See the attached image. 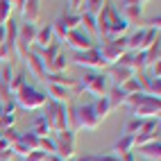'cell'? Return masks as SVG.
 Wrapping results in <instances>:
<instances>
[{
	"label": "cell",
	"instance_id": "obj_5",
	"mask_svg": "<svg viewBox=\"0 0 161 161\" xmlns=\"http://www.w3.org/2000/svg\"><path fill=\"white\" fill-rule=\"evenodd\" d=\"M46 102H48V95L43 91H39L36 86H32V84H25L18 93H14V104L27 111L41 109V107H46Z\"/></svg>",
	"mask_w": 161,
	"mask_h": 161
},
{
	"label": "cell",
	"instance_id": "obj_29",
	"mask_svg": "<svg viewBox=\"0 0 161 161\" xmlns=\"http://www.w3.org/2000/svg\"><path fill=\"white\" fill-rule=\"evenodd\" d=\"M27 84V80H25V73L23 70H18V73H14V77H12V82H9V91H12V95L14 93H18L20 89H23Z\"/></svg>",
	"mask_w": 161,
	"mask_h": 161
},
{
	"label": "cell",
	"instance_id": "obj_33",
	"mask_svg": "<svg viewBox=\"0 0 161 161\" xmlns=\"http://www.w3.org/2000/svg\"><path fill=\"white\" fill-rule=\"evenodd\" d=\"M0 136H3L5 141L9 143V147H12L14 143H18V138H20V132L16 130V127H9V130H3V132H0Z\"/></svg>",
	"mask_w": 161,
	"mask_h": 161
},
{
	"label": "cell",
	"instance_id": "obj_37",
	"mask_svg": "<svg viewBox=\"0 0 161 161\" xmlns=\"http://www.w3.org/2000/svg\"><path fill=\"white\" fill-rule=\"evenodd\" d=\"M12 147H9V150H5V152H0V161H12Z\"/></svg>",
	"mask_w": 161,
	"mask_h": 161
},
{
	"label": "cell",
	"instance_id": "obj_19",
	"mask_svg": "<svg viewBox=\"0 0 161 161\" xmlns=\"http://www.w3.org/2000/svg\"><path fill=\"white\" fill-rule=\"evenodd\" d=\"M134 147H136V141H134V136H120L118 141L114 143V157H123V154H130L134 152Z\"/></svg>",
	"mask_w": 161,
	"mask_h": 161
},
{
	"label": "cell",
	"instance_id": "obj_10",
	"mask_svg": "<svg viewBox=\"0 0 161 161\" xmlns=\"http://www.w3.org/2000/svg\"><path fill=\"white\" fill-rule=\"evenodd\" d=\"M61 43H66L68 48H73L75 52H84V50H91V48H95V41L84 32L82 27H77V30H73V32H68L66 36H64V41Z\"/></svg>",
	"mask_w": 161,
	"mask_h": 161
},
{
	"label": "cell",
	"instance_id": "obj_11",
	"mask_svg": "<svg viewBox=\"0 0 161 161\" xmlns=\"http://www.w3.org/2000/svg\"><path fill=\"white\" fill-rule=\"evenodd\" d=\"M114 5H118L116 7V12L120 14L127 23H143V12H145V5L147 3H114Z\"/></svg>",
	"mask_w": 161,
	"mask_h": 161
},
{
	"label": "cell",
	"instance_id": "obj_44",
	"mask_svg": "<svg viewBox=\"0 0 161 161\" xmlns=\"http://www.w3.org/2000/svg\"><path fill=\"white\" fill-rule=\"evenodd\" d=\"M68 161H73V159H68Z\"/></svg>",
	"mask_w": 161,
	"mask_h": 161
},
{
	"label": "cell",
	"instance_id": "obj_35",
	"mask_svg": "<svg viewBox=\"0 0 161 161\" xmlns=\"http://www.w3.org/2000/svg\"><path fill=\"white\" fill-rule=\"evenodd\" d=\"M48 154H43L41 150H36V152H30L27 157H23V161H46Z\"/></svg>",
	"mask_w": 161,
	"mask_h": 161
},
{
	"label": "cell",
	"instance_id": "obj_1",
	"mask_svg": "<svg viewBox=\"0 0 161 161\" xmlns=\"http://www.w3.org/2000/svg\"><path fill=\"white\" fill-rule=\"evenodd\" d=\"M125 104L132 107V118H138V120H159V114H161L159 98H152V95L138 91L134 95H127Z\"/></svg>",
	"mask_w": 161,
	"mask_h": 161
},
{
	"label": "cell",
	"instance_id": "obj_2",
	"mask_svg": "<svg viewBox=\"0 0 161 161\" xmlns=\"http://www.w3.org/2000/svg\"><path fill=\"white\" fill-rule=\"evenodd\" d=\"M100 118L95 116L91 104H77L68 109V130L70 132H82V130H98Z\"/></svg>",
	"mask_w": 161,
	"mask_h": 161
},
{
	"label": "cell",
	"instance_id": "obj_21",
	"mask_svg": "<svg viewBox=\"0 0 161 161\" xmlns=\"http://www.w3.org/2000/svg\"><path fill=\"white\" fill-rule=\"evenodd\" d=\"M107 102H109V109L114 111V109H118V107H123L125 104V100H127V95L120 91V86H111L109 91H107Z\"/></svg>",
	"mask_w": 161,
	"mask_h": 161
},
{
	"label": "cell",
	"instance_id": "obj_31",
	"mask_svg": "<svg viewBox=\"0 0 161 161\" xmlns=\"http://www.w3.org/2000/svg\"><path fill=\"white\" fill-rule=\"evenodd\" d=\"M145 120H138V118H130V120L125 123V136H136L138 132H141Z\"/></svg>",
	"mask_w": 161,
	"mask_h": 161
},
{
	"label": "cell",
	"instance_id": "obj_40",
	"mask_svg": "<svg viewBox=\"0 0 161 161\" xmlns=\"http://www.w3.org/2000/svg\"><path fill=\"white\" fill-rule=\"evenodd\" d=\"M5 43V25H0V46Z\"/></svg>",
	"mask_w": 161,
	"mask_h": 161
},
{
	"label": "cell",
	"instance_id": "obj_12",
	"mask_svg": "<svg viewBox=\"0 0 161 161\" xmlns=\"http://www.w3.org/2000/svg\"><path fill=\"white\" fill-rule=\"evenodd\" d=\"M134 141H136V147L145 145V143H152V141H159V120H145L141 132L134 136Z\"/></svg>",
	"mask_w": 161,
	"mask_h": 161
},
{
	"label": "cell",
	"instance_id": "obj_39",
	"mask_svg": "<svg viewBox=\"0 0 161 161\" xmlns=\"http://www.w3.org/2000/svg\"><path fill=\"white\" fill-rule=\"evenodd\" d=\"M5 150H9V143L5 141L3 136H0V152H5Z\"/></svg>",
	"mask_w": 161,
	"mask_h": 161
},
{
	"label": "cell",
	"instance_id": "obj_38",
	"mask_svg": "<svg viewBox=\"0 0 161 161\" xmlns=\"http://www.w3.org/2000/svg\"><path fill=\"white\" fill-rule=\"evenodd\" d=\"M118 161H136V154L130 152V154H123V157H118Z\"/></svg>",
	"mask_w": 161,
	"mask_h": 161
},
{
	"label": "cell",
	"instance_id": "obj_28",
	"mask_svg": "<svg viewBox=\"0 0 161 161\" xmlns=\"http://www.w3.org/2000/svg\"><path fill=\"white\" fill-rule=\"evenodd\" d=\"M59 52H61V43H59V41H55V43L48 46L46 50H39V57L43 59V66H46V64H48L50 59H55V57L59 55Z\"/></svg>",
	"mask_w": 161,
	"mask_h": 161
},
{
	"label": "cell",
	"instance_id": "obj_7",
	"mask_svg": "<svg viewBox=\"0 0 161 161\" xmlns=\"http://www.w3.org/2000/svg\"><path fill=\"white\" fill-rule=\"evenodd\" d=\"M98 50H100L102 59L107 61V66H114V64L127 52V34L118 36V39H104L102 48H98Z\"/></svg>",
	"mask_w": 161,
	"mask_h": 161
},
{
	"label": "cell",
	"instance_id": "obj_41",
	"mask_svg": "<svg viewBox=\"0 0 161 161\" xmlns=\"http://www.w3.org/2000/svg\"><path fill=\"white\" fill-rule=\"evenodd\" d=\"M73 161H91V157H73Z\"/></svg>",
	"mask_w": 161,
	"mask_h": 161
},
{
	"label": "cell",
	"instance_id": "obj_15",
	"mask_svg": "<svg viewBox=\"0 0 161 161\" xmlns=\"http://www.w3.org/2000/svg\"><path fill=\"white\" fill-rule=\"evenodd\" d=\"M43 82H46V84H55V86H64V89H68V91L80 86L77 77H68L66 73H46Z\"/></svg>",
	"mask_w": 161,
	"mask_h": 161
},
{
	"label": "cell",
	"instance_id": "obj_17",
	"mask_svg": "<svg viewBox=\"0 0 161 161\" xmlns=\"http://www.w3.org/2000/svg\"><path fill=\"white\" fill-rule=\"evenodd\" d=\"M55 32H52V23H48V25H43V27H39L36 30V39H34V46L39 48V50H46L48 46H52L55 43Z\"/></svg>",
	"mask_w": 161,
	"mask_h": 161
},
{
	"label": "cell",
	"instance_id": "obj_30",
	"mask_svg": "<svg viewBox=\"0 0 161 161\" xmlns=\"http://www.w3.org/2000/svg\"><path fill=\"white\" fill-rule=\"evenodd\" d=\"M14 14V5L9 0H0V25H5Z\"/></svg>",
	"mask_w": 161,
	"mask_h": 161
},
{
	"label": "cell",
	"instance_id": "obj_36",
	"mask_svg": "<svg viewBox=\"0 0 161 161\" xmlns=\"http://www.w3.org/2000/svg\"><path fill=\"white\" fill-rule=\"evenodd\" d=\"M91 161H118V157L107 154V157H91Z\"/></svg>",
	"mask_w": 161,
	"mask_h": 161
},
{
	"label": "cell",
	"instance_id": "obj_43",
	"mask_svg": "<svg viewBox=\"0 0 161 161\" xmlns=\"http://www.w3.org/2000/svg\"><path fill=\"white\" fill-rule=\"evenodd\" d=\"M3 114H5V107H3V104H0V118H3Z\"/></svg>",
	"mask_w": 161,
	"mask_h": 161
},
{
	"label": "cell",
	"instance_id": "obj_26",
	"mask_svg": "<svg viewBox=\"0 0 161 161\" xmlns=\"http://www.w3.org/2000/svg\"><path fill=\"white\" fill-rule=\"evenodd\" d=\"M30 132L34 134V136H39V138H43V136H48L50 134V130H48V123H46V118L43 116H39L34 123H32V127H30Z\"/></svg>",
	"mask_w": 161,
	"mask_h": 161
},
{
	"label": "cell",
	"instance_id": "obj_34",
	"mask_svg": "<svg viewBox=\"0 0 161 161\" xmlns=\"http://www.w3.org/2000/svg\"><path fill=\"white\" fill-rule=\"evenodd\" d=\"M39 150L43 154H55V143H52V138L50 136H43V138H39Z\"/></svg>",
	"mask_w": 161,
	"mask_h": 161
},
{
	"label": "cell",
	"instance_id": "obj_8",
	"mask_svg": "<svg viewBox=\"0 0 161 161\" xmlns=\"http://www.w3.org/2000/svg\"><path fill=\"white\" fill-rule=\"evenodd\" d=\"M73 61L77 64V66L86 68V70H104V68H109V66H107V61L102 59L98 46L91 48V50H84V52H75Z\"/></svg>",
	"mask_w": 161,
	"mask_h": 161
},
{
	"label": "cell",
	"instance_id": "obj_9",
	"mask_svg": "<svg viewBox=\"0 0 161 161\" xmlns=\"http://www.w3.org/2000/svg\"><path fill=\"white\" fill-rule=\"evenodd\" d=\"M36 25H27V23H18V34H16V57H23L30 50V46H34L36 39Z\"/></svg>",
	"mask_w": 161,
	"mask_h": 161
},
{
	"label": "cell",
	"instance_id": "obj_18",
	"mask_svg": "<svg viewBox=\"0 0 161 161\" xmlns=\"http://www.w3.org/2000/svg\"><path fill=\"white\" fill-rule=\"evenodd\" d=\"M134 150H136L143 159H147V161H161V143H159V141L138 145V147H134Z\"/></svg>",
	"mask_w": 161,
	"mask_h": 161
},
{
	"label": "cell",
	"instance_id": "obj_20",
	"mask_svg": "<svg viewBox=\"0 0 161 161\" xmlns=\"http://www.w3.org/2000/svg\"><path fill=\"white\" fill-rule=\"evenodd\" d=\"M48 100L52 102H59V104H68V98H70V91L64 89V86H55V84H48Z\"/></svg>",
	"mask_w": 161,
	"mask_h": 161
},
{
	"label": "cell",
	"instance_id": "obj_23",
	"mask_svg": "<svg viewBox=\"0 0 161 161\" xmlns=\"http://www.w3.org/2000/svg\"><path fill=\"white\" fill-rule=\"evenodd\" d=\"M159 61H161V41H154V43L145 50V64H147V68H152Z\"/></svg>",
	"mask_w": 161,
	"mask_h": 161
},
{
	"label": "cell",
	"instance_id": "obj_42",
	"mask_svg": "<svg viewBox=\"0 0 161 161\" xmlns=\"http://www.w3.org/2000/svg\"><path fill=\"white\" fill-rule=\"evenodd\" d=\"M46 161H61V159H59V157H55V154H50V157H48Z\"/></svg>",
	"mask_w": 161,
	"mask_h": 161
},
{
	"label": "cell",
	"instance_id": "obj_16",
	"mask_svg": "<svg viewBox=\"0 0 161 161\" xmlns=\"http://www.w3.org/2000/svg\"><path fill=\"white\" fill-rule=\"evenodd\" d=\"M109 82H111V86H123V84L127 80H132L134 77V73L130 68H123V66H118V64H114V66H109Z\"/></svg>",
	"mask_w": 161,
	"mask_h": 161
},
{
	"label": "cell",
	"instance_id": "obj_4",
	"mask_svg": "<svg viewBox=\"0 0 161 161\" xmlns=\"http://www.w3.org/2000/svg\"><path fill=\"white\" fill-rule=\"evenodd\" d=\"M46 123H48V130L52 134H59L64 130H68V104H59V102H46Z\"/></svg>",
	"mask_w": 161,
	"mask_h": 161
},
{
	"label": "cell",
	"instance_id": "obj_25",
	"mask_svg": "<svg viewBox=\"0 0 161 161\" xmlns=\"http://www.w3.org/2000/svg\"><path fill=\"white\" fill-rule=\"evenodd\" d=\"M91 107H93V111H95V116H98L100 120H104V118L111 114V109H109V102H107V98H95V102H91Z\"/></svg>",
	"mask_w": 161,
	"mask_h": 161
},
{
	"label": "cell",
	"instance_id": "obj_27",
	"mask_svg": "<svg viewBox=\"0 0 161 161\" xmlns=\"http://www.w3.org/2000/svg\"><path fill=\"white\" fill-rule=\"evenodd\" d=\"M18 141L23 143L30 152H36V150H39V136H34L30 130H27V132H20V138H18Z\"/></svg>",
	"mask_w": 161,
	"mask_h": 161
},
{
	"label": "cell",
	"instance_id": "obj_32",
	"mask_svg": "<svg viewBox=\"0 0 161 161\" xmlns=\"http://www.w3.org/2000/svg\"><path fill=\"white\" fill-rule=\"evenodd\" d=\"M120 91H123L125 95H134V93H138V91H141V82H138V77H136V75H134L132 80H127V82L123 84V86H120Z\"/></svg>",
	"mask_w": 161,
	"mask_h": 161
},
{
	"label": "cell",
	"instance_id": "obj_13",
	"mask_svg": "<svg viewBox=\"0 0 161 161\" xmlns=\"http://www.w3.org/2000/svg\"><path fill=\"white\" fill-rule=\"evenodd\" d=\"M20 16H23V23L36 25V20L41 16V3L39 0H23V5H20Z\"/></svg>",
	"mask_w": 161,
	"mask_h": 161
},
{
	"label": "cell",
	"instance_id": "obj_22",
	"mask_svg": "<svg viewBox=\"0 0 161 161\" xmlns=\"http://www.w3.org/2000/svg\"><path fill=\"white\" fill-rule=\"evenodd\" d=\"M66 66H68V59H66V55H64V50H61L55 59H50L46 64V73H66Z\"/></svg>",
	"mask_w": 161,
	"mask_h": 161
},
{
	"label": "cell",
	"instance_id": "obj_6",
	"mask_svg": "<svg viewBox=\"0 0 161 161\" xmlns=\"http://www.w3.org/2000/svg\"><path fill=\"white\" fill-rule=\"evenodd\" d=\"M52 143H55V157H59L61 161H68L75 157V150H77V134L70 130H64L55 134Z\"/></svg>",
	"mask_w": 161,
	"mask_h": 161
},
{
	"label": "cell",
	"instance_id": "obj_14",
	"mask_svg": "<svg viewBox=\"0 0 161 161\" xmlns=\"http://www.w3.org/2000/svg\"><path fill=\"white\" fill-rule=\"evenodd\" d=\"M23 59H25V66L30 68V73L34 75V77H39V80L46 77V66H43V59L39 57V52L27 50L25 55H23Z\"/></svg>",
	"mask_w": 161,
	"mask_h": 161
},
{
	"label": "cell",
	"instance_id": "obj_24",
	"mask_svg": "<svg viewBox=\"0 0 161 161\" xmlns=\"http://www.w3.org/2000/svg\"><path fill=\"white\" fill-rule=\"evenodd\" d=\"M80 27L86 32V34L93 39L95 34H98V20H95V16H91V14H84V16H80Z\"/></svg>",
	"mask_w": 161,
	"mask_h": 161
},
{
	"label": "cell",
	"instance_id": "obj_3",
	"mask_svg": "<svg viewBox=\"0 0 161 161\" xmlns=\"http://www.w3.org/2000/svg\"><path fill=\"white\" fill-rule=\"evenodd\" d=\"M77 82H80L77 91H86V93L95 95V98H104L107 91L111 89V82L104 70H86L82 75V80H77Z\"/></svg>",
	"mask_w": 161,
	"mask_h": 161
}]
</instances>
